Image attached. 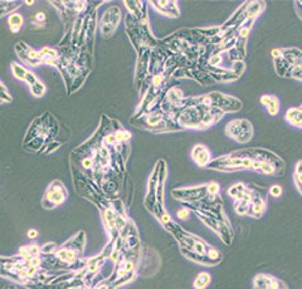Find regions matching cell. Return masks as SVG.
Masks as SVG:
<instances>
[{
  "label": "cell",
  "instance_id": "6da1fadb",
  "mask_svg": "<svg viewBox=\"0 0 302 289\" xmlns=\"http://www.w3.org/2000/svg\"><path fill=\"white\" fill-rule=\"evenodd\" d=\"M253 161L249 157H236L232 156L231 153L228 155L218 157L213 160L212 162L208 165L207 169L209 170H217L223 171V173H234V171L241 170H251Z\"/></svg>",
  "mask_w": 302,
  "mask_h": 289
},
{
  "label": "cell",
  "instance_id": "7a4b0ae2",
  "mask_svg": "<svg viewBox=\"0 0 302 289\" xmlns=\"http://www.w3.org/2000/svg\"><path fill=\"white\" fill-rule=\"evenodd\" d=\"M225 134L238 144H247L253 137V126L248 119H233L225 126Z\"/></svg>",
  "mask_w": 302,
  "mask_h": 289
},
{
  "label": "cell",
  "instance_id": "3957f363",
  "mask_svg": "<svg viewBox=\"0 0 302 289\" xmlns=\"http://www.w3.org/2000/svg\"><path fill=\"white\" fill-rule=\"evenodd\" d=\"M193 212L197 214V217L199 218L200 220L208 226V228H210L213 231H215V233L219 235V238L222 239L223 243H224L225 245H231L232 241H233V231H232L231 225L223 223V221L219 220V219L203 214V213L199 212V210H193Z\"/></svg>",
  "mask_w": 302,
  "mask_h": 289
},
{
  "label": "cell",
  "instance_id": "277c9868",
  "mask_svg": "<svg viewBox=\"0 0 302 289\" xmlns=\"http://www.w3.org/2000/svg\"><path fill=\"white\" fill-rule=\"evenodd\" d=\"M67 196H68V192L63 184L59 180H54L49 185L43 199H42V207L44 209H53V208L63 204Z\"/></svg>",
  "mask_w": 302,
  "mask_h": 289
},
{
  "label": "cell",
  "instance_id": "5b68a950",
  "mask_svg": "<svg viewBox=\"0 0 302 289\" xmlns=\"http://www.w3.org/2000/svg\"><path fill=\"white\" fill-rule=\"evenodd\" d=\"M210 98V102L213 106L222 109L224 113H232V112H239L243 107V103L241 100H238L237 97L233 96L224 95L222 92H212L208 93Z\"/></svg>",
  "mask_w": 302,
  "mask_h": 289
},
{
  "label": "cell",
  "instance_id": "8992f818",
  "mask_svg": "<svg viewBox=\"0 0 302 289\" xmlns=\"http://www.w3.org/2000/svg\"><path fill=\"white\" fill-rule=\"evenodd\" d=\"M174 199L183 201L185 204L199 201L200 199L208 195L207 184L199 185V186H189V187H178L171 191Z\"/></svg>",
  "mask_w": 302,
  "mask_h": 289
},
{
  "label": "cell",
  "instance_id": "52a82bcc",
  "mask_svg": "<svg viewBox=\"0 0 302 289\" xmlns=\"http://www.w3.org/2000/svg\"><path fill=\"white\" fill-rule=\"evenodd\" d=\"M121 22V10L119 7H111L103 13L100 20V33L105 38H110Z\"/></svg>",
  "mask_w": 302,
  "mask_h": 289
},
{
  "label": "cell",
  "instance_id": "ba28073f",
  "mask_svg": "<svg viewBox=\"0 0 302 289\" xmlns=\"http://www.w3.org/2000/svg\"><path fill=\"white\" fill-rule=\"evenodd\" d=\"M168 176V168L164 160H160V171H159L158 186H156V207L153 214L156 218L160 219L161 215L166 212L164 208V187H165V180Z\"/></svg>",
  "mask_w": 302,
  "mask_h": 289
},
{
  "label": "cell",
  "instance_id": "9c48e42d",
  "mask_svg": "<svg viewBox=\"0 0 302 289\" xmlns=\"http://www.w3.org/2000/svg\"><path fill=\"white\" fill-rule=\"evenodd\" d=\"M252 190H253V199H252L251 208H249L248 217H252L254 219H259L265 214L266 208H267V200H266V191L261 189L257 185H251Z\"/></svg>",
  "mask_w": 302,
  "mask_h": 289
},
{
  "label": "cell",
  "instance_id": "30bf717a",
  "mask_svg": "<svg viewBox=\"0 0 302 289\" xmlns=\"http://www.w3.org/2000/svg\"><path fill=\"white\" fill-rule=\"evenodd\" d=\"M15 52L18 53V57L20 58V61L29 64V66L35 67V66H39L41 63H43L39 52L34 51L33 48H30V47L28 46V44H25L24 42H18V43L15 44Z\"/></svg>",
  "mask_w": 302,
  "mask_h": 289
},
{
  "label": "cell",
  "instance_id": "8fae6325",
  "mask_svg": "<svg viewBox=\"0 0 302 289\" xmlns=\"http://www.w3.org/2000/svg\"><path fill=\"white\" fill-rule=\"evenodd\" d=\"M159 171H160V160L156 162L154 166L153 173L149 179V186H147V195L145 197V207L149 212L154 213L156 207V186H158V179H159Z\"/></svg>",
  "mask_w": 302,
  "mask_h": 289
},
{
  "label": "cell",
  "instance_id": "7c38bea8",
  "mask_svg": "<svg viewBox=\"0 0 302 289\" xmlns=\"http://www.w3.org/2000/svg\"><path fill=\"white\" fill-rule=\"evenodd\" d=\"M256 289H287L288 285L282 280L268 274H257L253 279Z\"/></svg>",
  "mask_w": 302,
  "mask_h": 289
},
{
  "label": "cell",
  "instance_id": "4fadbf2b",
  "mask_svg": "<svg viewBox=\"0 0 302 289\" xmlns=\"http://www.w3.org/2000/svg\"><path fill=\"white\" fill-rule=\"evenodd\" d=\"M192 160L199 168H208V165L213 161L212 152L205 145L197 144L192 148Z\"/></svg>",
  "mask_w": 302,
  "mask_h": 289
},
{
  "label": "cell",
  "instance_id": "5bb4252c",
  "mask_svg": "<svg viewBox=\"0 0 302 289\" xmlns=\"http://www.w3.org/2000/svg\"><path fill=\"white\" fill-rule=\"evenodd\" d=\"M180 251L181 253L184 254V257L188 258L189 260L198 263V264L207 265V267H214V265L219 264V263L222 262V259H212V258L208 257L207 254L197 253V252L192 251V249L189 248H180Z\"/></svg>",
  "mask_w": 302,
  "mask_h": 289
},
{
  "label": "cell",
  "instance_id": "9a60e30c",
  "mask_svg": "<svg viewBox=\"0 0 302 289\" xmlns=\"http://www.w3.org/2000/svg\"><path fill=\"white\" fill-rule=\"evenodd\" d=\"M150 4L155 8L161 14L170 18L180 17V10H179L178 3L176 2H150Z\"/></svg>",
  "mask_w": 302,
  "mask_h": 289
},
{
  "label": "cell",
  "instance_id": "2e32d148",
  "mask_svg": "<svg viewBox=\"0 0 302 289\" xmlns=\"http://www.w3.org/2000/svg\"><path fill=\"white\" fill-rule=\"evenodd\" d=\"M282 57L292 67H302V51L298 48H281Z\"/></svg>",
  "mask_w": 302,
  "mask_h": 289
},
{
  "label": "cell",
  "instance_id": "e0dca14e",
  "mask_svg": "<svg viewBox=\"0 0 302 289\" xmlns=\"http://www.w3.org/2000/svg\"><path fill=\"white\" fill-rule=\"evenodd\" d=\"M259 102L265 106V108L267 109V112L271 116H276L280 112V101H278L276 96L263 95L259 98Z\"/></svg>",
  "mask_w": 302,
  "mask_h": 289
},
{
  "label": "cell",
  "instance_id": "ac0fdd59",
  "mask_svg": "<svg viewBox=\"0 0 302 289\" xmlns=\"http://www.w3.org/2000/svg\"><path fill=\"white\" fill-rule=\"evenodd\" d=\"M273 64H275V71L278 74V77L288 78L290 77V72L292 66L286 61L283 57H280V58L273 59Z\"/></svg>",
  "mask_w": 302,
  "mask_h": 289
},
{
  "label": "cell",
  "instance_id": "d6986e66",
  "mask_svg": "<svg viewBox=\"0 0 302 289\" xmlns=\"http://www.w3.org/2000/svg\"><path fill=\"white\" fill-rule=\"evenodd\" d=\"M23 22H24V19H23V17L19 13H13V14H10L9 18H8V24H9L10 32H12L13 34H17V33L22 29Z\"/></svg>",
  "mask_w": 302,
  "mask_h": 289
},
{
  "label": "cell",
  "instance_id": "ffe728a7",
  "mask_svg": "<svg viewBox=\"0 0 302 289\" xmlns=\"http://www.w3.org/2000/svg\"><path fill=\"white\" fill-rule=\"evenodd\" d=\"M212 282V275L207 272H202L197 275V278L193 282V288L195 289H205Z\"/></svg>",
  "mask_w": 302,
  "mask_h": 289
},
{
  "label": "cell",
  "instance_id": "44dd1931",
  "mask_svg": "<svg viewBox=\"0 0 302 289\" xmlns=\"http://www.w3.org/2000/svg\"><path fill=\"white\" fill-rule=\"evenodd\" d=\"M247 189H248V185L243 184V182H238V184L232 185L228 189V191H226V194H228V196L231 197V199L236 200L239 199V197L246 192Z\"/></svg>",
  "mask_w": 302,
  "mask_h": 289
},
{
  "label": "cell",
  "instance_id": "7402d4cb",
  "mask_svg": "<svg viewBox=\"0 0 302 289\" xmlns=\"http://www.w3.org/2000/svg\"><path fill=\"white\" fill-rule=\"evenodd\" d=\"M20 4H22L20 2H2L0 3V7H2V17H5V15L9 14V13H12L13 14V12H14V10H17L18 8L20 7Z\"/></svg>",
  "mask_w": 302,
  "mask_h": 289
},
{
  "label": "cell",
  "instance_id": "603a6c76",
  "mask_svg": "<svg viewBox=\"0 0 302 289\" xmlns=\"http://www.w3.org/2000/svg\"><path fill=\"white\" fill-rule=\"evenodd\" d=\"M12 72H13V74H14L15 78L23 80V82H25V78H27L28 73H29V71H28L25 67H23L22 64H18V63L12 64Z\"/></svg>",
  "mask_w": 302,
  "mask_h": 289
},
{
  "label": "cell",
  "instance_id": "cb8c5ba5",
  "mask_svg": "<svg viewBox=\"0 0 302 289\" xmlns=\"http://www.w3.org/2000/svg\"><path fill=\"white\" fill-rule=\"evenodd\" d=\"M29 88H30V92H32V95H34L35 97H43L44 93H46V91H47L46 86H44L41 80H38L37 83H34L33 86H30Z\"/></svg>",
  "mask_w": 302,
  "mask_h": 289
},
{
  "label": "cell",
  "instance_id": "d4e9b609",
  "mask_svg": "<svg viewBox=\"0 0 302 289\" xmlns=\"http://www.w3.org/2000/svg\"><path fill=\"white\" fill-rule=\"evenodd\" d=\"M229 69H231L234 74H237L238 77H241V75L244 73V71H246V63H244V61L233 62V63H232V67Z\"/></svg>",
  "mask_w": 302,
  "mask_h": 289
},
{
  "label": "cell",
  "instance_id": "484cf974",
  "mask_svg": "<svg viewBox=\"0 0 302 289\" xmlns=\"http://www.w3.org/2000/svg\"><path fill=\"white\" fill-rule=\"evenodd\" d=\"M42 254L48 255V254H54L57 252V244L56 243H47L44 245L41 246Z\"/></svg>",
  "mask_w": 302,
  "mask_h": 289
},
{
  "label": "cell",
  "instance_id": "4316f807",
  "mask_svg": "<svg viewBox=\"0 0 302 289\" xmlns=\"http://www.w3.org/2000/svg\"><path fill=\"white\" fill-rule=\"evenodd\" d=\"M192 212L193 210L190 209L188 205H185V207H183L181 209L178 210L176 215H178V218L181 219V220H189L190 215H192Z\"/></svg>",
  "mask_w": 302,
  "mask_h": 289
},
{
  "label": "cell",
  "instance_id": "83f0119b",
  "mask_svg": "<svg viewBox=\"0 0 302 289\" xmlns=\"http://www.w3.org/2000/svg\"><path fill=\"white\" fill-rule=\"evenodd\" d=\"M207 190H208V195H219L220 186L218 182L210 181L207 184Z\"/></svg>",
  "mask_w": 302,
  "mask_h": 289
},
{
  "label": "cell",
  "instance_id": "f1b7e54d",
  "mask_svg": "<svg viewBox=\"0 0 302 289\" xmlns=\"http://www.w3.org/2000/svg\"><path fill=\"white\" fill-rule=\"evenodd\" d=\"M0 86H2V97H0V102L2 103H7V102H12L13 98L12 96H10V93L8 92L7 87H5L4 83H0Z\"/></svg>",
  "mask_w": 302,
  "mask_h": 289
},
{
  "label": "cell",
  "instance_id": "f546056e",
  "mask_svg": "<svg viewBox=\"0 0 302 289\" xmlns=\"http://www.w3.org/2000/svg\"><path fill=\"white\" fill-rule=\"evenodd\" d=\"M288 78H292V79L302 82V67H292L290 72V77Z\"/></svg>",
  "mask_w": 302,
  "mask_h": 289
},
{
  "label": "cell",
  "instance_id": "4dcf8cb0",
  "mask_svg": "<svg viewBox=\"0 0 302 289\" xmlns=\"http://www.w3.org/2000/svg\"><path fill=\"white\" fill-rule=\"evenodd\" d=\"M268 192H270L271 196L280 197L281 195H282V187H281L280 185H272V186L270 187V190H268Z\"/></svg>",
  "mask_w": 302,
  "mask_h": 289
},
{
  "label": "cell",
  "instance_id": "1f68e13d",
  "mask_svg": "<svg viewBox=\"0 0 302 289\" xmlns=\"http://www.w3.org/2000/svg\"><path fill=\"white\" fill-rule=\"evenodd\" d=\"M44 22H46V14L43 12H39L33 18L32 24H44Z\"/></svg>",
  "mask_w": 302,
  "mask_h": 289
},
{
  "label": "cell",
  "instance_id": "d6a6232c",
  "mask_svg": "<svg viewBox=\"0 0 302 289\" xmlns=\"http://www.w3.org/2000/svg\"><path fill=\"white\" fill-rule=\"evenodd\" d=\"M28 246V251H29V253L33 255V257H39V255L42 254L41 252V246L35 245V244H32V245H27Z\"/></svg>",
  "mask_w": 302,
  "mask_h": 289
},
{
  "label": "cell",
  "instance_id": "836d02e7",
  "mask_svg": "<svg viewBox=\"0 0 302 289\" xmlns=\"http://www.w3.org/2000/svg\"><path fill=\"white\" fill-rule=\"evenodd\" d=\"M38 78L35 77V74L33 72H29L28 73V75H27V78H25V83H28V85H29V87L30 86H33L34 85V83H37L38 82Z\"/></svg>",
  "mask_w": 302,
  "mask_h": 289
},
{
  "label": "cell",
  "instance_id": "e575fe53",
  "mask_svg": "<svg viewBox=\"0 0 302 289\" xmlns=\"http://www.w3.org/2000/svg\"><path fill=\"white\" fill-rule=\"evenodd\" d=\"M271 56H272V59L280 58V57H282V51H281V48L272 49V51H271Z\"/></svg>",
  "mask_w": 302,
  "mask_h": 289
},
{
  "label": "cell",
  "instance_id": "d590c367",
  "mask_svg": "<svg viewBox=\"0 0 302 289\" xmlns=\"http://www.w3.org/2000/svg\"><path fill=\"white\" fill-rule=\"evenodd\" d=\"M37 236H38L37 229H30V230L28 231V238L29 239H37Z\"/></svg>",
  "mask_w": 302,
  "mask_h": 289
},
{
  "label": "cell",
  "instance_id": "8d00e7d4",
  "mask_svg": "<svg viewBox=\"0 0 302 289\" xmlns=\"http://www.w3.org/2000/svg\"><path fill=\"white\" fill-rule=\"evenodd\" d=\"M24 3H25V4H28V5H32V4H34V2H28V0H27V2H24Z\"/></svg>",
  "mask_w": 302,
  "mask_h": 289
},
{
  "label": "cell",
  "instance_id": "74e56055",
  "mask_svg": "<svg viewBox=\"0 0 302 289\" xmlns=\"http://www.w3.org/2000/svg\"><path fill=\"white\" fill-rule=\"evenodd\" d=\"M300 129H302V123H301V126H300Z\"/></svg>",
  "mask_w": 302,
  "mask_h": 289
},
{
  "label": "cell",
  "instance_id": "f35d334b",
  "mask_svg": "<svg viewBox=\"0 0 302 289\" xmlns=\"http://www.w3.org/2000/svg\"><path fill=\"white\" fill-rule=\"evenodd\" d=\"M300 108H301V109H302V106H300Z\"/></svg>",
  "mask_w": 302,
  "mask_h": 289
}]
</instances>
